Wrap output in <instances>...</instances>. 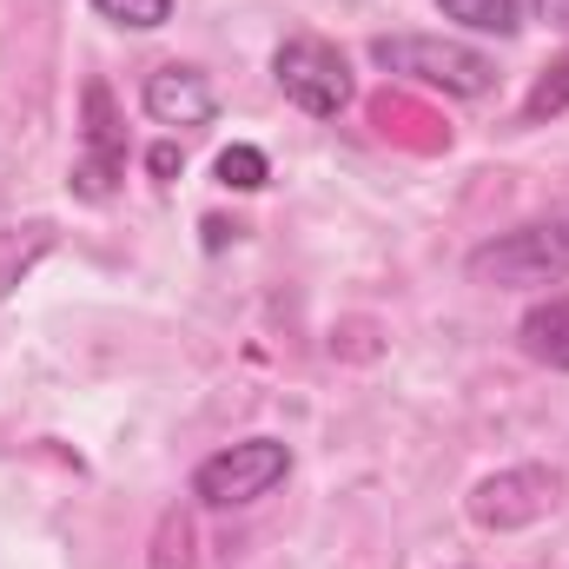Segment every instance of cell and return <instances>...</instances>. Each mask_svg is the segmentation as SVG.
<instances>
[{
    "instance_id": "6da1fadb",
    "label": "cell",
    "mask_w": 569,
    "mask_h": 569,
    "mask_svg": "<svg viewBox=\"0 0 569 569\" xmlns=\"http://www.w3.org/2000/svg\"><path fill=\"white\" fill-rule=\"evenodd\" d=\"M371 60L398 80H425L457 100H483L497 87V60L463 40H443V33H385V40H371Z\"/></svg>"
},
{
    "instance_id": "7a4b0ae2",
    "label": "cell",
    "mask_w": 569,
    "mask_h": 569,
    "mask_svg": "<svg viewBox=\"0 0 569 569\" xmlns=\"http://www.w3.org/2000/svg\"><path fill=\"white\" fill-rule=\"evenodd\" d=\"M470 284H557L569 279V212H550V219H530L517 232H497L483 239L470 259H463Z\"/></svg>"
},
{
    "instance_id": "3957f363",
    "label": "cell",
    "mask_w": 569,
    "mask_h": 569,
    "mask_svg": "<svg viewBox=\"0 0 569 569\" xmlns=\"http://www.w3.org/2000/svg\"><path fill=\"white\" fill-rule=\"evenodd\" d=\"M284 477H291V450L279 437H246V443H226L219 457H206L192 470V497L212 510H246V503L272 497Z\"/></svg>"
},
{
    "instance_id": "277c9868",
    "label": "cell",
    "mask_w": 569,
    "mask_h": 569,
    "mask_svg": "<svg viewBox=\"0 0 569 569\" xmlns=\"http://www.w3.org/2000/svg\"><path fill=\"white\" fill-rule=\"evenodd\" d=\"M272 80H279L284 100H291L298 113H311V120H338V113L351 107V67H345V53H338L331 40H318V33L279 40Z\"/></svg>"
},
{
    "instance_id": "5b68a950",
    "label": "cell",
    "mask_w": 569,
    "mask_h": 569,
    "mask_svg": "<svg viewBox=\"0 0 569 569\" xmlns=\"http://www.w3.org/2000/svg\"><path fill=\"white\" fill-rule=\"evenodd\" d=\"M563 503V470L557 463H517L497 470L470 490V523L477 530H530Z\"/></svg>"
},
{
    "instance_id": "8992f818",
    "label": "cell",
    "mask_w": 569,
    "mask_h": 569,
    "mask_svg": "<svg viewBox=\"0 0 569 569\" xmlns=\"http://www.w3.org/2000/svg\"><path fill=\"white\" fill-rule=\"evenodd\" d=\"M140 107H146V120L152 127H206L212 113H219V93H212V80L199 73V67H152L146 73V87H140Z\"/></svg>"
},
{
    "instance_id": "52a82bcc",
    "label": "cell",
    "mask_w": 569,
    "mask_h": 569,
    "mask_svg": "<svg viewBox=\"0 0 569 569\" xmlns=\"http://www.w3.org/2000/svg\"><path fill=\"white\" fill-rule=\"evenodd\" d=\"M127 172V140L113 133V93L93 80L87 87V152L73 159V192L80 199H107Z\"/></svg>"
},
{
    "instance_id": "ba28073f",
    "label": "cell",
    "mask_w": 569,
    "mask_h": 569,
    "mask_svg": "<svg viewBox=\"0 0 569 569\" xmlns=\"http://www.w3.org/2000/svg\"><path fill=\"white\" fill-rule=\"evenodd\" d=\"M60 246V226L53 219H20V226H0V298H13V284L27 279L47 252Z\"/></svg>"
},
{
    "instance_id": "9c48e42d",
    "label": "cell",
    "mask_w": 569,
    "mask_h": 569,
    "mask_svg": "<svg viewBox=\"0 0 569 569\" xmlns=\"http://www.w3.org/2000/svg\"><path fill=\"white\" fill-rule=\"evenodd\" d=\"M517 338H523V351H530L537 365L569 371V291L543 298V305H530V311H523V325H517Z\"/></svg>"
},
{
    "instance_id": "30bf717a",
    "label": "cell",
    "mask_w": 569,
    "mask_h": 569,
    "mask_svg": "<svg viewBox=\"0 0 569 569\" xmlns=\"http://www.w3.org/2000/svg\"><path fill=\"white\" fill-rule=\"evenodd\" d=\"M437 13L470 33H497V40L517 33V0H437Z\"/></svg>"
},
{
    "instance_id": "8fae6325",
    "label": "cell",
    "mask_w": 569,
    "mask_h": 569,
    "mask_svg": "<svg viewBox=\"0 0 569 569\" xmlns=\"http://www.w3.org/2000/svg\"><path fill=\"white\" fill-rule=\"evenodd\" d=\"M212 172H219V186H232V192H259V186L272 179V159H266L259 146H226Z\"/></svg>"
},
{
    "instance_id": "7c38bea8",
    "label": "cell",
    "mask_w": 569,
    "mask_h": 569,
    "mask_svg": "<svg viewBox=\"0 0 569 569\" xmlns=\"http://www.w3.org/2000/svg\"><path fill=\"white\" fill-rule=\"evenodd\" d=\"M563 107H569V60H557V67L537 73V87H530V100H523V127H543V120H557Z\"/></svg>"
},
{
    "instance_id": "4fadbf2b",
    "label": "cell",
    "mask_w": 569,
    "mask_h": 569,
    "mask_svg": "<svg viewBox=\"0 0 569 569\" xmlns=\"http://www.w3.org/2000/svg\"><path fill=\"white\" fill-rule=\"evenodd\" d=\"M93 13H100V20H113V27L152 33V27H166V20H172V0H93Z\"/></svg>"
},
{
    "instance_id": "5bb4252c",
    "label": "cell",
    "mask_w": 569,
    "mask_h": 569,
    "mask_svg": "<svg viewBox=\"0 0 569 569\" xmlns=\"http://www.w3.org/2000/svg\"><path fill=\"white\" fill-rule=\"evenodd\" d=\"M186 543H192L186 517H166V537H159V557H152V569H192V557H186Z\"/></svg>"
},
{
    "instance_id": "9a60e30c",
    "label": "cell",
    "mask_w": 569,
    "mask_h": 569,
    "mask_svg": "<svg viewBox=\"0 0 569 569\" xmlns=\"http://www.w3.org/2000/svg\"><path fill=\"white\" fill-rule=\"evenodd\" d=\"M146 166H152V179H172V172H179V146L159 140L152 152H146Z\"/></svg>"
},
{
    "instance_id": "2e32d148",
    "label": "cell",
    "mask_w": 569,
    "mask_h": 569,
    "mask_svg": "<svg viewBox=\"0 0 569 569\" xmlns=\"http://www.w3.org/2000/svg\"><path fill=\"white\" fill-rule=\"evenodd\" d=\"M537 13H543L557 33H569V0H537Z\"/></svg>"
},
{
    "instance_id": "e0dca14e",
    "label": "cell",
    "mask_w": 569,
    "mask_h": 569,
    "mask_svg": "<svg viewBox=\"0 0 569 569\" xmlns=\"http://www.w3.org/2000/svg\"><path fill=\"white\" fill-rule=\"evenodd\" d=\"M239 232H246V226H226V219H206V246H212V252H219L226 239H239Z\"/></svg>"
}]
</instances>
